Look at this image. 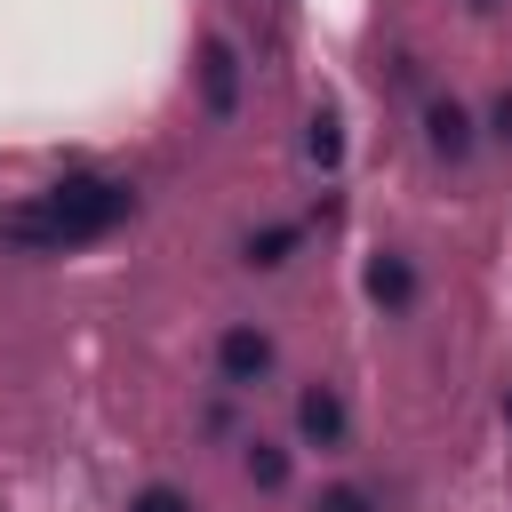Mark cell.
<instances>
[{"mask_svg":"<svg viewBox=\"0 0 512 512\" xmlns=\"http://www.w3.org/2000/svg\"><path fill=\"white\" fill-rule=\"evenodd\" d=\"M120 216H128V184H112V176H72V184L48 192V208L16 216V240H96V232H112Z\"/></svg>","mask_w":512,"mask_h":512,"instance_id":"cell-1","label":"cell"},{"mask_svg":"<svg viewBox=\"0 0 512 512\" xmlns=\"http://www.w3.org/2000/svg\"><path fill=\"white\" fill-rule=\"evenodd\" d=\"M200 96H208L216 120L240 104V56H232V40H208V56H200Z\"/></svg>","mask_w":512,"mask_h":512,"instance_id":"cell-2","label":"cell"},{"mask_svg":"<svg viewBox=\"0 0 512 512\" xmlns=\"http://www.w3.org/2000/svg\"><path fill=\"white\" fill-rule=\"evenodd\" d=\"M216 368H224V384H256V376L272 368V344H264L256 328H224V344H216Z\"/></svg>","mask_w":512,"mask_h":512,"instance_id":"cell-3","label":"cell"},{"mask_svg":"<svg viewBox=\"0 0 512 512\" xmlns=\"http://www.w3.org/2000/svg\"><path fill=\"white\" fill-rule=\"evenodd\" d=\"M296 424H304L312 448H344V400H336L328 384H312V392L296 400Z\"/></svg>","mask_w":512,"mask_h":512,"instance_id":"cell-4","label":"cell"},{"mask_svg":"<svg viewBox=\"0 0 512 512\" xmlns=\"http://www.w3.org/2000/svg\"><path fill=\"white\" fill-rule=\"evenodd\" d=\"M368 296L400 312V304L416 296V272H408V256H376V264H368Z\"/></svg>","mask_w":512,"mask_h":512,"instance_id":"cell-5","label":"cell"},{"mask_svg":"<svg viewBox=\"0 0 512 512\" xmlns=\"http://www.w3.org/2000/svg\"><path fill=\"white\" fill-rule=\"evenodd\" d=\"M424 128H432V152H448V160H456V152H472V120H464L456 104H432V112H424Z\"/></svg>","mask_w":512,"mask_h":512,"instance_id":"cell-6","label":"cell"},{"mask_svg":"<svg viewBox=\"0 0 512 512\" xmlns=\"http://www.w3.org/2000/svg\"><path fill=\"white\" fill-rule=\"evenodd\" d=\"M304 144H312V160H320V168H336V160H344V136H336V112H320Z\"/></svg>","mask_w":512,"mask_h":512,"instance_id":"cell-7","label":"cell"},{"mask_svg":"<svg viewBox=\"0 0 512 512\" xmlns=\"http://www.w3.org/2000/svg\"><path fill=\"white\" fill-rule=\"evenodd\" d=\"M288 248H296V224H272V232H256V240H248V256H256V264H280Z\"/></svg>","mask_w":512,"mask_h":512,"instance_id":"cell-8","label":"cell"},{"mask_svg":"<svg viewBox=\"0 0 512 512\" xmlns=\"http://www.w3.org/2000/svg\"><path fill=\"white\" fill-rule=\"evenodd\" d=\"M248 472H256V488H280L288 480V456L280 448H248Z\"/></svg>","mask_w":512,"mask_h":512,"instance_id":"cell-9","label":"cell"},{"mask_svg":"<svg viewBox=\"0 0 512 512\" xmlns=\"http://www.w3.org/2000/svg\"><path fill=\"white\" fill-rule=\"evenodd\" d=\"M136 512H192V504H184L176 488H144V496H136Z\"/></svg>","mask_w":512,"mask_h":512,"instance_id":"cell-10","label":"cell"},{"mask_svg":"<svg viewBox=\"0 0 512 512\" xmlns=\"http://www.w3.org/2000/svg\"><path fill=\"white\" fill-rule=\"evenodd\" d=\"M320 512H368V496H360V488H328V496H320Z\"/></svg>","mask_w":512,"mask_h":512,"instance_id":"cell-11","label":"cell"},{"mask_svg":"<svg viewBox=\"0 0 512 512\" xmlns=\"http://www.w3.org/2000/svg\"><path fill=\"white\" fill-rule=\"evenodd\" d=\"M504 416H512V392H504Z\"/></svg>","mask_w":512,"mask_h":512,"instance_id":"cell-12","label":"cell"}]
</instances>
